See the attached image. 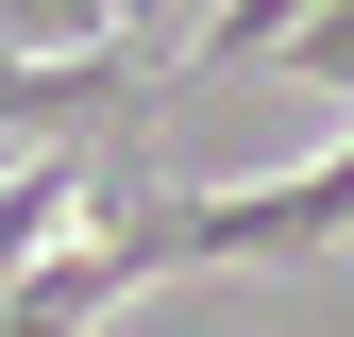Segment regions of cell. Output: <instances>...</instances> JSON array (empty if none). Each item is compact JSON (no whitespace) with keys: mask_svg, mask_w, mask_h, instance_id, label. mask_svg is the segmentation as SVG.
<instances>
[{"mask_svg":"<svg viewBox=\"0 0 354 337\" xmlns=\"http://www.w3.org/2000/svg\"><path fill=\"white\" fill-rule=\"evenodd\" d=\"M354 236V135L321 168H270V186H186V270H253V253H337Z\"/></svg>","mask_w":354,"mask_h":337,"instance_id":"6da1fadb","label":"cell"},{"mask_svg":"<svg viewBox=\"0 0 354 337\" xmlns=\"http://www.w3.org/2000/svg\"><path fill=\"white\" fill-rule=\"evenodd\" d=\"M152 270H186V202H118L84 253H51V270H17L0 287V337H84L118 304V287H152Z\"/></svg>","mask_w":354,"mask_h":337,"instance_id":"7a4b0ae2","label":"cell"},{"mask_svg":"<svg viewBox=\"0 0 354 337\" xmlns=\"http://www.w3.org/2000/svg\"><path fill=\"white\" fill-rule=\"evenodd\" d=\"M304 34V0H219V17L186 34V68H236V51H287Z\"/></svg>","mask_w":354,"mask_h":337,"instance_id":"3957f363","label":"cell"},{"mask_svg":"<svg viewBox=\"0 0 354 337\" xmlns=\"http://www.w3.org/2000/svg\"><path fill=\"white\" fill-rule=\"evenodd\" d=\"M0 34H17V51H102L118 17H102V0H0Z\"/></svg>","mask_w":354,"mask_h":337,"instance_id":"277c9868","label":"cell"},{"mask_svg":"<svg viewBox=\"0 0 354 337\" xmlns=\"http://www.w3.org/2000/svg\"><path fill=\"white\" fill-rule=\"evenodd\" d=\"M287 68H304V84H321V102H354V0H321V17H304V34H287Z\"/></svg>","mask_w":354,"mask_h":337,"instance_id":"5b68a950","label":"cell"}]
</instances>
